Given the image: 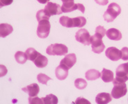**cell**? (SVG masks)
Returning a JSON list of instances; mask_svg holds the SVG:
<instances>
[{
	"label": "cell",
	"mask_w": 128,
	"mask_h": 104,
	"mask_svg": "<svg viewBox=\"0 0 128 104\" xmlns=\"http://www.w3.org/2000/svg\"><path fill=\"white\" fill-rule=\"evenodd\" d=\"M59 22L61 25L66 28H72L73 27V20L72 18H70L68 16H63L59 19Z\"/></svg>",
	"instance_id": "ffe728a7"
},
{
	"label": "cell",
	"mask_w": 128,
	"mask_h": 104,
	"mask_svg": "<svg viewBox=\"0 0 128 104\" xmlns=\"http://www.w3.org/2000/svg\"><path fill=\"white\" fill-rule=\"evenodd\" d=\"M106 56L112 61H118L122 57L121 51L118 49L116 47H112L106 49L105 52Z\"/></svg>",
	"instance_id": "8fae6325"
},
{
	"label": "cell",
	"mask_w": 128,
	"mask_h": 104,
	"mask_svg": "<svg viewBox=\"0 0 128 104\" xmlns=\"http://www.w3.org/2000/svg\"><path fill=\"white\" fill-rule=\"evenodd\" d=\"M112 95L109 93L102 92L96 96V102L98 104H106L112 101Z\"/></svg>",
	"instance_id": "5bb4252c"
},
{
	"label": "cell",
	"mask_w": 128,
	"mask_h": 104,
	"mask_svg": "<svg viewBox=\"0 0 128 104\" xmlns=\"http://www.w3.org/2000/svg\"><path fill=\"white\" fill-rule=\"evenodd\" d=\"M68 51V47L63 44H50L46 49V53L50 56H66Z\"/></svg>",
	"instance_id": "7a4b0ae2"
},
{
	"label": "cell",
	"mask_w": 128,
	"mask_h": 104,
	"mask_svg": "<svg viewBox=\"0 0 128 104\" xmlns=\"http://www.w3.org/2000/svg\"><path fill=\"white\" fill-rule=\"evenodd\" d=\"M37 80H38V81L40 83L47 85L48 81L52 80V79L50 78V77H49L48 76H47L46 74H44L40 73L37 76Z\"/></svg>",
	"instance_id": "4316f807"
},
{
	"label": "cell",
	"mask_w": 128,
	"mask_h": 104,
	"mask_svg": "<svg viewBox=\"0 0 128 104\" xmlns=\"http://www.w3.org/2000/svg\"><path fill=\"white\" fill-rule=\"evenodd\" d=\"M77 62V57L74 54H69L65 56V58L60 62L61 66L66 67V69H70Z\"/></svg>",
	"instance_id": "9c48e42d"
},
{
	"label": "cell",
	"mask_w": 128,
	"mask_h": 104,
	"mask_svg": "<svg viewBox=\"0 0 128 104\" xmlns=\"http://www.w3.org/2000/svg\"><path fill=\"white\" fill-rule=\"evenodd\" d=\"M37 1H38L39 3H48V2H49L50 0H37Z\"/></svg>",
	"instance_id": "d590c367"
},
{
	"label": "cell",
	"mask_w": 128,
	"mask_h": 104,
	"mask_svg": "<svg viewBox=\"0 0 128 104\" xmlns=\"http://www.w3.org/2000/svg\"><path fill=\"white\" fill-rule=\"evenodd\" d=\"M50 23L48 19H42L38 22L37 28V35L40 38H48L50 32Z\"/></svg>",
	"instance_id": "3957f363"
},
{
	"label": "cell",
	"mask_w": 128,
	"mask_h": 104,
	"mask_svg": "<svg viewBox=\"0 0 128 104\" xmlns=\"http://www.w3.org/2000/svg\"><path fill=\"white\" fill-rule=\"evenodd\" d=\"M106 33V29L103 26H98L96 28V33L95 34L96 35H98L100 38H102L105 35Z\"/></svg>",
	"instance_id": "83f0119b"
},
{
	"label": "cell",
	"mask_w": 128,
	"mask_h": 104,
	"mask_svg": "<svg viewBox=\"0 0 128 104\" xmlns=\"http://www.w3.org/2000/svg\"><path fill=\"white\" fill-rule=\"evenodd\" d=\"M63 3H67V2H70V1H74V0H61Z\"/></svg>",
	"instance_id": "8d00e7d4"
},
{
	"label": "cell",
	"mask_w": 128,
	"mask_h": 104,
	"mask_svg": "<svg viewBox=\"0 0 128 104\" xmlns=\"http://www.w3.org/2000/svg\"><path fill=\"white\" fill-rule=\"evenodd\" d=\"M45 10L46 13L48 14L50 17L52 15H60L62 12L61 6L56 3H52L49 1L47 3V5L45 7Z\"/></svg>",
	"instance_id": "ba28073f"
},
{
	"label": "cell",
	"mask_w": 128,
	"mask_h": 104,
	"mask_svg": "<svg viewBox=\"0 0 128 104\" xmlns=\"http://www.w3.org/2000/svg\"><path fill=\"white\" fill-rule=\"evenodd\" d=\"M114 88L112 90V97L114 99H120L124 97L128 92L125 83H113Z\"/></svg>",
	"instance_id": "277c9868"
},
{
	"label": "cell",
	"mask_w": 128,
	"mask_h": 104,
	"mask_svg": "<svg viewBox=\"0 0 128 104\" xmlns=\"http://www.w3.org/2000/svg\"><path fill=\"white\" fill-rule=\"evenodd\" d=\"M121 13V8L118 3H112L104 13V19L107 22H112Z\"/></svg>",
	"instance_id": "6da1fadb"
},
{
	"label": "cell",
	"mask_w": 128,
	"mask_h": 104,
	"mask_svg": "<svg viewBox=\"0 0 128 104\" xmlns=\"http://www.w3.org/2000/svg\"><path fill=\"white\" fill-rule=\"evenodd\" d=\"M25 54L26 55V56H27L28 60H31V61L33 62V61L37 58V56H38L39 53L34 48L30 47L28 48V49L26 50Z\"/></svg>",
	"instance_id": "7402d4cb"
},
{
	"label": "cell",
	"mask_w": 128,
	"mask_h": 104,
	"mask_svg": "<svg viewBox=\"0 0 128 104\" xmlns=\"http://www.w3.org/2000/svg\"><path fill=\"white\" fill-rule=\"evenodd\" d=\"M29 104H43V101H42V99H40V98L37 97V96H36V97H29Z\"/></svg>",
	"instance_id": "f1b7e54d"
},
{
	"label": "cell",
	"mask_w": 128,
	"mask_h": 104,
	"mask_svg": "<svg viewBox=\"0 0 128 104\" xmlns=\"http://www.w3.org/2000/svg\"><path fill=\"white\" fill-rule=\"evenodd\" d=\"M22 90L27 93L29 97H36L39 93L40 88L38 84L32 83L31 85H27L25 88H23Z\"/></svg>",
	"instance_id": "7c38bea8"
},
{
	"label": "cell",
	"mask_w": 128,
	"mask_h": 104,
	"mask_svg": "<svg viewBox=\"0 0 128 104\" xmlns=\"http://www.w3.org/2000/svg\"><path fill=\"white\" fill-rule=\"evenodd\" d=\"M45 104H58V98L55 95L50 94L47 95L45 97L41 98Z\"/></svg>",
	"instance_id": "cb8c5ba5"
},
{
	"label": "cell",
	"mask_w": 128,
	"mask_h": 104,
	"mask_svg": "<svg viewBox=\"0 0 128 104\" xmlns=\"http://www.w3.org/2000/svg\"><path fill=\"white\" fill-rule=\"evenodd\" d=\"M102 38H100L96 34L90 37V44L92 51L96 54H100L105 49V46L103 43Z\"/></svg>",
	"instance_id": "5b68a950"
},
{
	"label": "cell",
	"mask_w": 128,
	"mask_h": 104,
	"mask_svg": "<svg viewBox=\"0 0 128 104\" xmlns=\"http://www.w3.org/2000/svg\"><path fill=\"white\" fill-rule=\"evenodd\" d=\"M122 57L123 60H128V47H123L121 49Z\"/></svg>",
	"instance_id": "f546056e"
},
{
	"label": "cell",
	"mask_w": 128,
	"mask_h": 104,
	"mask_svg": "<svg viewBox=\"0 0 128 104\" xmlns=\"http://www.w3.org/2000/svg\"><path fill=\"white\" fill-rule=\"evenodd\" d=\"M100 76H101L100 72L99 71L94 69L88 70L85 74L86 79L88 81H95L96 79L100 78Z\"/></svg>",
	"instance_id": "d6986e66"
},
{
	"label": "cell",
	"mask_w": 128,
	"mask_h": 104,
	"mask_svg": "<svg viewBox=\"0 0 128 104\" xmlns=\"http://www.w3.org/2000/svg\"><path fill=\"white\" fill-rule=\"evenodd\" d=\"M13 31L12 26L6 23H2L0 24V37L6 38L10 35Z\"/></svg>",
	"instance_id": "2e32d148"
},
{
	"label": "cell",
	"mask_w": 128,
	"mask_h": 104,
	"mask_svg": "<svg viewBox=\"0 0 128 104\" xmlns=\"http://www.w3.org/2000/svg\"><path fill=\"white\" fill-rule=\"evenodd\" d=\"M72 20H73V27L81 28L86 25V19L82 16L74 17L72 18Z\"/></svg>",
	"instance_id": "44dd1931"
},
{
	"label": "cell",
	"mask_w": 128,
	"mask_h": 104,
	"mask_svg": "<svg viewBox=\"0 0 128 104\" xmlns=\"http://www.w3.org/2000/svg\"><path fill=\"white\" fill-rule=\"evenodd\" d=\"M61 10L63 13H70L74 11L75 10H80L82 13L85 12V8L84 6L82 3H74V1L64 3L61 6Z\"/></svg>",
	"instance_id": "52a82bcc"
},
{
	"label": "cell",
	"mask_w": 128,
	"mask_h": 104,
	"mask_svg": "<svg viewBox=\"0 0 128 104\" xmlns=\"http://www.w3.org/2000/svg\"><path fill=\"white\" fill-rule=\"evenodd\" d=\"M116 77L114 79L113 83H125L128 81V75L124 69L122 64L120 65L116 70Z\"/></svg>",
	"instance_id": "30bf717a"
},
{
	"label": "cell",
	"mask_w": 128,
	"mask_h": 104,
	"mask_svg": "<svg viewBox=\"0 0 128 104\" xmlns=\"http://www.w3.org/2000/svg\"><path fill=\"white\" fill-rule=\"evenodd\" d=\"M101 79L104 83H110L114 81V73L112 71L104 68L101 73Z\"/></svg>",
	"instance_id": "ac0fdd59"
},
{
	"label": "cell",
	"mask_w": 128,
	"mask_h": 104,
	"mask_svg": "<svg viewBox=\"0 0 128 104\" xmlns=\"http://www.w3.org/2000/svg\"><path fill=\"white\" fill-rule=\"evenodd\" d=\"M33 63L35 64V65L38 68H43L48 65V59L47 57L42 56L41 54L39 53L38 56L33 61Z\"/></svg>",
	"instance_id": "e0dca14e"
},
{
	"label": "cell",
	"mask_w": 128,
	"mask_h": 104,
	"mask_svg": "<svg viewBox=\"0 0 128 104\" xmlns=\"http://www.w3.org/2000/svg\"><path fill=\"white\" fill-rule=\"evenodd\" d=\"M95 1L100 6H105L108 3L109 0H95Z\"/></svg>",
	"instance_id": "d6a6232c"
},
{
	"label": "cell",
	"mask_w": 128,
	"mask_h": 104,
	"mask_svg": "<svg viewBox=\"0 0 128 104\" xmlns=\"http://www.w3.org/2000/svg\"><path fill=\"white\" fill-rule=\"evenodd\" d=\"M0 69H1V76H4L5 74H6L7 73V69L4 66V65H0Z\"/></svg>",
	"instance_id": "836d02e7"
},
{
	"label": "cell",
	"mask_w": 128,
	"mask_h": 104,
	"mask_svg": "<svg viewBox=\"0 0 128 104\" xmlns=\"http://www.w3.org/2000/svg\"><path fill=\"white\" fill-rule=\"evenodd\" d=\"M55 75H56V77L60 81L65 80L68 76V69L60 65L56 68Z\"/></svg>",
	"instance_id": "9a60e30c"
},
{
	"label": "cell",
	"mask_w": 128,
	"mask_h": 104,
	"mask_svg": "<svg viewBox=\"0 0 128 104\" xmlns=\"http://www.w3.org/2000/svg\"><path fill=\"white\" fill-rule=\"evenodd\" d=\"M74 86L79 90H83L86 88L87 83L83 79H77L74 81Z\"/></svg>",
	"instance_id": "d4e9b609"
},
{
	"label": "cell",
	"mask_w": 128,
	"mask_h": 104,
	"mask_svg": "<svg viewBox=\"0 0 128 104\" xmlns=\"http://www.w3.org/2000/svg\"><path fill=\"white\" fill-rule=\"evenodd\" d=\"M74 104H90V101H87L86 99H84V98L79 97V98H77V100H76V101L74 102Z\"/></svg>",
	"instance_id": "4dcf8cb0"
},
{
	"label": "cell",
	"mask_w": 128,
	"mask_h": 104,
	"mask_svg": "<svg viewBox=\"0 0 128 104\" xmlns=\"http://www.w3.org/2000/svg\"><path fill=\"white\" fill-rule=\"evenodd\" d=\"M90 37L89 32L85 28L80 29L75 35L76 40L84 45H89L90 44Z\"/></svg>",
	"instance_id": "8992f818"
},
{
	"label": "cell",
	"mask_w": 128,
	"mask_h": 104,
	"mask_svg": "<svg viewBox=\"0 0 128 104\" xmlns=\"http://www.w3.org/2000/svg\"><path fill=\"white\" fill-rule=\"evenodd\" d=\"M106 35L107 38L110 40H112L119 41L121 40L122 38V34L120 31L114 28H109L108 31H106Z\"/></svg>",
	"instance_id": "4fadbf2b"
},
{
	"label": "cell",
	"mask_w": 128,
	"mask_h": 104,
	"mask_svg": "<svg viewBox=\"0 0 128 104\" xmlns=\"http://www.w3.org/2000/svg\"><path fill=\"white\" fill-rule=\"evenodd\" d=\"M13 0H0V6L3 7L8 6L13 3Z\"/></svg>",
	"instance_id": "1f68e13d"
},
{
	"label": "cell",
	"mask_w": 128,
	"mask_h": 104,
	"mask_svg": "<svg viewBox=\"0 0 128 104\" xmlns=\"http://www.w3.org/2000/svg\"><path fill=\"white\" fill-rule=\"evenodd\" d=\"M122 65H123V67H124L125 71L126 72V73L128 74V63H123V64H122Z\"/></svg>",
	"instance_id": "e575fe53"
},
{
	"label": "cell",
	"mask_w": 128,
	"mask_h": 104,
	"mask_svg": "<svg viewBox=\"0 0 128 104\" xmlns=\"http://www.w3.org/2000/svg\"><path fill=\"white\" fill-rule=\"evenodd\" d=\"M15 58L17 63H18L19 64H24L28 59L25 53L20 51L16 52L15 54Z\"/></svg>",
	"instance_id": "603a6c76"
},
{
	"label": "cell",
	"mask_w": 128,
	"mask_h": 104,
	"mask_svg": "<svg viewBox=\"0 0 128 104\" xmlns=\"http://www.w3.org/2000/svg\"><path fill=\"white\" fill-rule=\"evenodd\" d=\"M50 17L46 13L45 9L40 10L36 13V19L38 20V22H40V20H42V19H48V20H49Z\"/></svg>",
	"instance_id": "484cf974"
}]
</instances>
